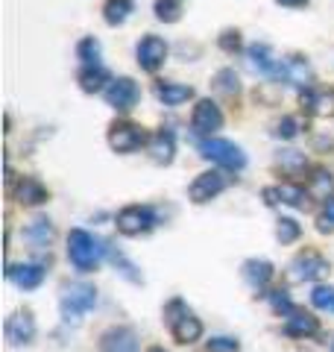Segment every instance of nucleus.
Instances as JSON below:
<instances>
[{
	"label": "nucleus",
	"mask_w": 334,
	"mask_h": 352,
	"mask_svg": "<svg viewBox=\"0 0 334 352\" xmlns=\"http://www.w3.org/2000/svg\"><path fill=\"white\" fill-rule=\"evenodd\" d=\"M27 241L32 244V250H44L53 241V226H50V220L47 217H36V220H30V226H27Z\"/></svg>",
	"instance_id": "obj_26"
},
{
	"label": "nucleus",
	"mask_w": 334,
	"mask_h": 352,
	"mask_svg": "<svg viewBox=\"0 0 334 352\" xmlns=\"http://www.w3.org/2000/svg\"><path fill=\"white\" fill-rule=\"evenodd\" d=\"M203 156L223 164V168L229 170H241L243 164H247V156H243V150L238 144H232V141H223V138H208L203 141Z\"/></svg>",
	"instance_id": "obj_5"
},
{
	"label": "nucleus",
	"mask_w": 334,
	"mask_h": 352,
	"mask_svg": "<svg viewBox=\"0 0 334 352\" xmlns=\"http://www.w3.org/2000/svg\"><path fill=\"white\" fill-rule=\"evenodd\" d=\"M135 53H138V65H141V68L153 74V71H159L164 65V59H167V44L159 36H144Z\"/></svg>",
	"instance_id": "obj_11"
},
{
	"label": "nucleus",
	"mask_w": 334,
	"mask_h": 352,
	"mask_svg": "<svg viewBox=\"0 0 334 352\" xmlns=\"http://www.w3.org/2000/svg\"><path fill=\"white\" fill-rule=\"evenodd\" d=\"M94 302H97L94 285H88V282L65 285V288H62V317H65V323L76 326L94 308Z\"/></svg>",
	"instance_id": "obj_2"
},
{
	"label": "nucleus",
	"mask_w": 334,
	"mask_h": 352,
	"mask_svg": "<svg viewBox=\"0 0 334 352\" xmlns=\"http://www.w3.org/2000/svg\"><path fill=\"white\" fill-rule=\"evenodd\" d=\"M109 144L118 153H132L144 144V132L135 124H129V120H118V124H111V129H109Z\"/></svg>",
	"instance_id": "obj_9"
},
{
	"label": "nucleus",
	"mask_w": 334,
	"mask_h": 352,
	"mask_svg": "<svg viewBox=\"0 0 334 352\" xmlns=\"http://www.w3.org/2000/svg\"><path fill=\"white\" fill-rule=\"evenodd\" d=\"M155 97H159L164 106H179L185 100H191L194 88L191 85H179V82H155Z\"/></svg>",
	"instance_id": "obj_22"
},
{
	"label": "nucleus",
	"mask_w": 334,
	"mask_h": 352,
	"mask_svg": "<svg viewBox=\"0 0 334 352\" xmlns=\"http://www.w3.org/2000/svg\"><path fill=\"white\" fill-rule=\"evenodd\" d=\"M147 150L155 164H170L173 162V153H176V144H173V135L170 132H155V135L147 141Z\"/></svg>",
	"instance_id": "obj_21"
},
{
	"label": "nucleus",
	"mask_w": 334,
	"mask_h": 352,
	"mask_svg": "<svg viewBox=\"0 0 334 352\" xmlns=\"http://www.w3.org/2000/svg\"><path fill=\"white\" fill-rule=\"evenodd\" d=\"M6 276L12 279L18 288L32 291V288H38V285L44 282V270L38 267V264H12V267L6 270Z\"/></svg>",
	"instance_id": "obj_17"
},
{
	"label": "nucleus",
	"mask_w": 334,
	"mask_h": 352,
	"mask_svg": "<svg viewBox=\"0 0 334 352\" xmlns=\"http://www.w3.org/2000/svg\"><path fill=\"white\" fill-rule=\"evenodd\" d=\"M329 276V261L320 256L317 250H305L291 261L287 267V279L291 282H317Z\"/></svg>",
	"instance_id": "obj_4"
},
{
	"label": "nucleus",
	"mask_w": 334,
	"mask_h": 352,
	"mask_svg": "<svg viewBox=\"0 0 334 352\" xmlns=\"http://www.w3.org/2000/svg\"><path fill=\"white\" fill-rule=\"evenodd\" d=\"M276 3H282V6H305L308 0H276Z\"/></svg>",
	"instance_id": "obj_40"
},
{
	"label": "nucleus",
	"mask_w": 334,
	"mask_h": 352,
	"mask_svg": "<svg viewBox=\"0 0 334 352\" xmlns=\"http://www.w3.org/2000/svg\"><path fill=\"white\" fill-rule=\"evenodd\" d=\"M106 103L111 109H120V112H129L132 106L138 103V85L129 80V76H120V80H111L106 85Z\"/></svg>",
	"instance_id": "obj_8"
},
{
	"label": "nucleus",
	"mask_w": 334,
	"mask_h": 352,
	"mask_svg": "<svg viewBox=\"0 0 334 352\" xmlns=\"http://www.w3.org/2000/svg\"><path fill=\"white\" fill-rule=\"evenodd\" d=\"M167 323H170V332L176 338V344H194V340H199V335H203L199 317H194L179 300L167 305Z\"/></svg>",
	"instance_id": "obj_3"
},
{
	"label": "nucleus",
	"mask_w": 334,
	"mask_h": 352,
	"mask_svg": "<svg viewBox=\"0 0 334 352\" xmlns=\"http://www.w3.org/2000/svg\"><path fill=\"white\" fill-rule=\"evenodd\" d=\"M276 168L285 176H299L308 170V159H305V153H299V150H282L276 156Z\"/></svg>",
	"instance_id": "obj_23"
},
{
	"label": "nucleus",
	"mask_w": 334,
	"mask_h": 352,
	"mask_svg": "<svg viewBox=\"0 0 334 352\" xmlns=\"http://www.w3.org/2000/svg\"><path fill=\"white\" fill-rule=\"evenodd\" d=\"M311 302H314V308H320V311L334 314V288L331 285H317V288L311 291Z\"/></svg>",
	"instance_id": "obj_31"
},
{
	"label": "nucleus",
	"mask_w": 334,
	"mask_h": 352,
	"mask_svg": "<svg viewBox=\"0 0 334 352\" xmlns=\"http://www.w3.org/2000/svg\"><path fill=\"white\" fill-rule=\"evenodd\" d=\"M302 106L308 109L311 115H317V118H329L334 115V88L329 91V88H322V91H308L302 94Z\"/></svg>",
	"instance_id": "obj_18"
},
{
	"label": "nucleus",
	"mask_w": 334,
	"mask_h": 352,
	"mask_svg": "<svg viewBox=\"0 0 334 352\" xmlns=\"http://www.w3.org/2000/svg\"><path fill=\"white\" fill-rule=\"evenodd\" d=\"M155 226V214H153V208L147 206H126V208H120V214H118V232L120 235H144V232H150V229Z\"/></svg>",
	"instance_id": "obj_6"
},
{
	"label": "nucleus",
	"mask_w": 334,
	"mask_h": 352,
	"mask_svg": "<svg viewBox=\"0 0 334 352\" xmlns=\"http://www.w3.org/2000/svg\"><path fill=\"white\" fill-rule=\"evenodd\" d=\"M15 200L24 203V206H41L44 200H47V191H44V185L38 179L21 176V182L15 185Z\"/></svg>",
	"instance_id": "obj_19"
},
{
	"label": "nucleus",
	"mask_w": 334,
	"mask_h": 352,
	"mask_svg": "<svg viewBox=\"0 0 334 352\" xmlns=\"http://www.w3.org/2000/svg\"><path fill=\"white\" fill-rule=\"evenodd\" d=\"M267 296H270V305H273L276 314H291L293 311V305H291V300H287L285 291H273V294H267Z\"/></svg>",
	"instance_id": "obj_36"
},
{
	"label": "nucleus",
	"mask_w": 334,
	"mask_h": 352,
	"mask_svg": "<svg viewBox=\"0 0 334 352\" xmlns=\"http://www.w3.org/2000/svg\"><path fill=\"white\" fill-rule=\"evenodd\" d=\"M129 12H132L129 0H109V3H106V24H111V27L124 24Z\"/></svg>",
	"instance_id": "obj_30"
},
{
	"label": "nucleus",
	"mask_w": 334,
	"mask_h": 352,
	"mask_svg": "<svg viewBox=\"0 0 334 352\" xmlns=\"http://www.w3.org/2000/svg\"><path fill=\"white\" fill-rule=\"evenodd\" d=\"M220 47L226 50V53H235V50H241V36H238L235 30H226V32H223V36H220Z\"/></svg>",
	"instance_id": "obj_38"
},
{
	"label": "nucleus",
	"mask_w": 334,
	"mask_h": 352,
	"mask_svg": "<svg viewBox=\"0 0 334 352\" xmlns=\"http://www.w3.org/2000/svg\"><path fill=\"white\" fill-rule=\"evenodd\" d=\"M111 261H115V264H120V273H124L126 279H132V282H138V279H141L138 273H135V267H132V264H129L124 256H120V252H111Z\"/></svg>",
	"instance_id": "obj_39"
},
{
	"label": "nucleus",
	"mask_w": 334,
	"mask_h": 352,
	"mask_svg": "<svg viewBox=\"0 0 334 352\" xmlns=\"http://www.w3.org/2000/svg\"><path fill=\"white\" fill-rule=\"evenodd\" d=\"M308 197H314V200H331L334 197V173L317 168L314 176H311V182H308Z\"/></svg>",
	"instance_id": "obj_24"
},
{
	"label": "nucleus",
	"mask_w": 334,
	"mask_h": 352,
	"mask_svg": "<svg viewBox=\"0 0 334 352\" xmlns=\"http://www.w3.org/2000/svg\"><path fill=\"white\" fill-rule=\"evenodd\" d=\"M317 332H320V320L308 311H296L293 308L291 317L285 320V335H291V338H311Z\"/></svg>",
	"instance_id": "obj_16"
},
{
	"label": "nucleus",
	"mask_w": 334,
	"mask_h": 352,
	"mask_svg": "<svg viewBox=\"0 0 334 352\" xmlns=\"http://www.w3.org/2000/svg\"><path fill=\"white\" fill-rule=\"evenodd\" d=\"M302 235V229H299V223L293 217H282L278 220V226H276V238L282 241V244H293V241Z\"/></svg>",
	"instance_id": "obj_32"
},
{
	"label": "nucleus",
	"mask_w": 334,
	"mask_h": 352,
	"mask_svg": "<svg viewBox=\"0 0 334 352\" xmlns=\"http://www.w3.org/2000/svg\"><path fill=\"white\" fill-rule=\"evenodd\" d=\"M276 194H278V203H287V206H293V208H305V197H308V191H302L299 185H293V182H285V185H278L276 188Z\"/></svg>",
	"instance_id": "obj_27"
},
{
	"label": "nucleus",
	"mask_w": 334,
	"mask_h": 352,
	"mask_svg": "<svg viewBox=\"0 0 334 352\" xmlns=\"http://www.w3.org/2000/svg\"><path fill=\"white\" fill-rule=\"evenodd\" d=\"M182 3L185 0H155V18L164 24H176L182 15Z\"/></svg>",
	"instance_id": "obj_28"
},
{
	"label": "nucleus",
	"mask_w": 334,
	"mask_h": 352,
	"mask_svg": "<svg viewBox=\"0 0 334 352\" xmlns=\"http://www.w3.org/2000/svg\"><path fill=\"white\" fill-rule=\"evenodd\" d=\"M150 352H164V349H159V346H153V349H150Z\"/></svg>",
	"instance_id": "obj_41"
},
{
	"label": "nucleus",
	"mask_w": 334,
	"mask_h": 352,
	"mask_svg": "<svg viewBox=\"0 0 334 352\" xmlns=\"http://www.w3.org/2000/svg\"><path fill=\"white\" fill-rule=\"evenodd\" d=\"M229 179H226V173H220V170H205V173H199L197 179L191 182V188H188V197H191L194 203H208V200H214V197L226 188Z\"/></svg>",
	"instance_id": "obj_7"
},
{
	"label": "nucleus",
	"mask_w": 334,
	"mask_h": 352,
	"mask_svg": "<svg viewBox=\"0 0 334 352\" xmlns=\"http://www.w3.org/2000/svg\"><path fill=\"white\" fill-rule=\"evenodd\" d=\"M243 279H247L255 291L267 288L270 279H273V264L264 261V258H249L247 264H243Z\"/></svg>",
	"instance_id": "obj_20"
},
{
	"label": "nucleus",
	"mask_w": 334,
	"mask_h": 352,
	"mask_svg": "<svg viewBox=\"0 0 334 352\" xmlns=\"http://www.w3.org/2000/svg\"><path fill=\"white\" fill-rule=\"evenodd\" d=\"M6 340L12 346H21V344H30L32 338H36V320H32L30 311H18L6 320Z\"/></svg>",
	"instance_id": "obj_14"
},
{
	"label": "nucleus",
	"mask_w": 334,
	"mask_h": 352,
	"mask_svg": "<svg viewBox=\"0 0 334 352\" xmlns=\"http://www.w3.org/2000/svg\"><path fill=\"white\" fill-rule=\"evenodd\" d=\"M194 129L199 135H214V132L223 126V112L214 100H199L194 106V118H191Z\"/></svg>",
	"instance_id": "obj_12"
},
{
	"label": "nucleus",
	"mask_w": 334,
	"mask_h": 352,
	"mask_svg": "<svg viewBox=\"0 0 334 352\" xmlns=\"http://www.w3.org/2000/svg\"><path fill=\"white\" fill-rule=\"evenodd\" d=\"M109 74L100 68V65H85V68L80 71V85H82V91L88 94H94V91H106V85H109Z\"/></svg>",
	"instance_id": "obj_25"
},
{
	"label": "nucleus",
	"mask_w": 334,
	"mask_h": 352,
	"mask_svg": "<svg viewBox=\"0 0 334 352\" xmlns=\"http://www.w3.org/2000/svg\"><path fill=\"white\" fill-rule=\"evenodd\" d=\"M241 344L235 338H211L205 344V352H238Z\"/></svg>",
	"instance_id": "obj_34"
},
{
	"label": "nucleus",
	"mask_w": 334,
	"mask_h": 352,
	"mask_svg": "<svg viewBox=\"0 0 334 352\" xmlns=\"http://www.w3.org/2000/svg\"><path fill=\"white\" fill-rule=\"evenodd\" d=\"M317 229L320 232H334V197L329 200V206L317 214Z\"/></svg>",
	"instance_id": "obj_35"
},
{
	"label": "nucleus",
	"mask_w": 334,
	"mask_h": 352,
	"mask_svg": "<svg viewBox=\"0 0 334 352\" xmlns=\"http://www.w3.org/2000/svg\"><path fill=\"white\" fill-rule=\"evenodd\" d=\"M214 88L223 94V97H238V91H241V85H238V76H235V71L232 68H223L217 76H214Z\"/></svg>",
	"instance_id": "obj_29"
},
{
	"label": "nucleus",
	"mask_w": 334,
	"mask_h": 352,
	"mask_svg": "<svg viewBox=\"0 0 334 352\" xmlns=\"http://www.w3.org/2000/svg\"><path fill=\"white\" fill-rule=\"evenodd\" d=\"M296 120L293 118H282L276 124V138H285V141H291V138H296Z\"/></svg>",
	"instance_id": "obj_37"
},
{
	"label": "nucleus",
	"mask_w": 334,
	"mask_h": 352,
	"mask_svg": "<svg viewBox=\"0 0 334 352\" xmlns=\"http://www.w3.org/2000/svg\"><path fill=\"white\" fill-rule=\"evenodd\" d=\"M76 53H80V59L85 65H97L100 62V41L97 38H82L80 47H76Z\"/></svg>",
	"instance_id": "obj_33"
},
{
	"label": "nucleus",
	"mask_w": 334,
	"mask_h": 352,
	"mask_svg": "<svg viewBox=\"0 0 334 352\" xmlns=\"http://www.w3.org/2000/svg\"><path fill=\"white\" fill-rule=\"evenodd\" d=\"M247 68L258 76H270L278 68V59L273 56V50L267 47V44H252L247 50Z\"/></svg>",
	"instance_id": "obj_15"
},
{
	"label": "nucleus",
	"mask_w": 334,
	"mask_h": 352,
	"mask_svg": "<svg viewBox=\"0 0 334 352\" xmlns=\"http://www.w3.org/2000/svg\"><path fill=\"white\" fill-rule=\"evenodd\" d=\"M273 76L285 80L287 85H296V88H302V85H305V88H308L311 80H314V71H311L308 59H302V56H291V59H285L282 65H278Z\"/></svg>",
	"instance_id": "obj_10"
},
{
	"label": "nucleus",
	"mask_w": 334,
	"mask_h": 352,
	"mask_svg": "<svg viewBox=\"0 0 334 352\" xmlns=\"http://www.w3.org/2000/svg\"><path fill=\"white\" fill-rule=\"evenodd\" d=\"M103 241L94 238L91 232H85V229H71L68 235V258L76 270L82 273H91L100 267V261H103Z\"/></svg>",
	"instance_id": "obj_1"
},
{
	"label": "nucleus",
	"mask_w": 334,
	"mask_h": 352,
	"mask_svg": "<svg viewBox=\"0 0 334 352\" xmlns=\"http://www.w3.org/2000/svg\"><path fill=\"white\" fill-rule=\"evenodd\" d=\"M100 352H138V335L129 326H115L109 329L100 340Z\"/></svg>",
	"instance_id": "obj_13"
}]
</instances>
